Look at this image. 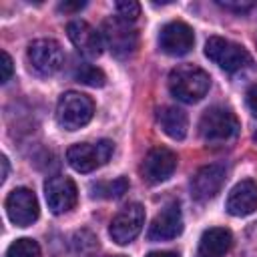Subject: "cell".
I'll use <instances>...</instances> for the list:
<instances>
[{
    "mask_svg": "<svg viewBox=\"0 0 257 257\" xmlns=\"http://www.w3.org/2000/svg\"><path fill=\"white\" fill-rule=\"evenodd\" d=\"M112 257H122V255H112Z\"/></svg>",
    "mask_w": 257,
    "mask_h": 257,
    "instance_id": "cell-30",
    "label": "cell"
},
{
    "mask_svg": "<svg viewBox=\"0 0 257 257\" xmlns=\"http://www.w3.org/2000/svg\"><path fill=\"white\" fill-rule=\"evenodd\" d=\"M66 34L70 38V42L74 44V48L86 56V58H94L102 52V34L90 26L86 20H72L66 26Z\"/></svg>",
    "mask_w": 257,
    "mask_h": 257,
    "instance_id": "cell-14",
    "label": "cell"
},
{
    "mask_svg": "<svg viewBox=\"0 0 257 257\" xmlns=\"http://www.w3.org/2000/svg\"><path fill=\"white\" fill-rule=\"evenodd\" d=\"M145 225V209L139 203H131L122 207L110 221V237L118 245H128L137 239V235L143 231Z\"/></svg>",
    "mask_w": 257,
    "mask_h": 257,
    "instance_id": "cell-8",
    "label": "cell"
},
{
    "mask_svg": "<svg viewBox=\"0 0 257 257\" xmlns=\"http://www.w3.org/2000/svg\"><path fill=\"white\" fill-rule=\"evenodd\" d=\"M211 86L209 74L195 64H181L169 74V90L181 102H197L201 100Z\"/></svg>",
    "mask_w": 257,
    "mask_h": 257,
    "instance_id": "cell-1",
    "label": "cell"
},
{
    "mask_svg": "<svg viewBox=\"0 0 257 257\" xmlns=\"http://www.w3.org/2000/svg\"><path fill=\"white\" fill-rule=\"evenodd\" d=\"M114 153V143L108 139L96 143H76L66 151L68 165L78 173H90L110 161Z\"/></svg>",
    "mask_w": 257,
    "mask_h": 257,
    "instance_id": "cell-4",
    "label": "cell"
},
{
    "mask_svg": "<svg viewBox=\"0 0 257 257\" xmlns=\"http://www.w3.org/2000/svg\"><path fill=\"white\" fill-rule=\"evenodd\" d=\"M225 179H227V167L223 163L205 165L191 179V195L201 203L209 201L221 191Z\"/></svg>",
    "mask_w": 257,
    "mask_h": 257,
    "instance_id": "cell-12",
    "label": "cell"
},
{
    "mask_svg": "<svg viewBox=\"0 0 257 257\" xmlns=\"http://www.w3.org/2000/svg\"><path fill=\"white\" fill-rule=\"evenodd\" d=\"M0 165H2L0 181H6V177H8V159H6V157H2V159H0Z\"/></svg>",
    "mask_w": 257,
    "mask_h": 257,
    "instance_id": "cell-29",
    "label": "cell"
},
{
    "mask_svg": "<svg viewBox=\"0 0 257 257\" xmlns=\"http://www.w3.org/2000/svg\"><path fill=\"white\" fill-rule=\"evenodd\" d=\"M74 78H76L78 82H82V84H88V86H102L104 80H106L104 72H102L100 68L88 64V62H82V64L76 66Z\"/></svg>",
    "mask_w": 257,
    "mask_h": 257,
    "instance_id": "cell-21",
    "label": "cell"
},
{
    "mask_svg": "<svg viewBox=\"0 0 257 257\" xmlns=\"http://www.w3.org/2000/svg\"><path fill=\"white\" fill-rule=\"evenodd\" d=\"M6 257H40V247L34 239L22 237V239H16L8 247Z\"/></svg>",
    "mask_w": 257,
    "mask_h": 257,
    "instance_id": "cell-22",
    "label": "cell"
},
{
    "mask_svg": "<svg viewBox=\"0 0 257 257\" xmlns=\"http://www.w3.org/2000/svg\"><path fill=\"white\" fill-rule=\"evenodd\" d=\"M0 68H2L0 82H8L10 76H12V58H10L8 52H2V64H0Z\"/></svg>",
    "mask_w": 257,
    "mask_h": 257,
    "instance_id": "cell-25",
    "label": "cell"
},
{
    "mask_svg": "<svg viewBox=\"0 0 257 257\" xmlns=\"http://www.w3.org/2000/svg\"><path fill=\"white\" fill-rule=\"evenodd\" d=\"M219 6H223L225 10H233V12H247L255 6V2H247V0H217Z\"/></svg>",
    "mask_w": 257,
    "mask_h": 257,
    "instance_id": "cell-24",
    "label": "cell"
},
{
    "mask_svg": "<svg viewBox=\"0 0 257 257\" xmlns=\"http://www.w3.org/2000/svg\"><path fill=\"white\" fill-rule=\"evenodd\" d=\"M233 245V235L225 227H211L207 229L197 247V257H223Z\"/></svg>",
    "mask_w": 257,
    "mask_h": 257,
    "instance_id": "cell-17",
    "label": "cell"
},
{
    "mask_svg": "<svg viewBox=\"0 0 257 257\" xmlns=\"http://www.w3.org/2000/svg\"><path fill=\"white\" fill-rule=\"evenodd\" d=\"M257 209V183L245 179L237 183L227 197V211L233 217H247Z\"/></svg>",
    "mask_w": 257,
    "mask_h": 257,
    "instance_id": "cell-16",
    "label": "cell"
},
{
    "mask_svg": "<svg viewBox=\"0 0 257 257\" xmlns=\"http://www.w3.org/2000/svg\"><path fill=\"white\" fill-rule=\"evenodd\" d=\"M181 231H183L181 207L177 203H171L155 215L153 223L149 225L147 237L151 241H169V239H175L177 235H181Z\"/></svg>",
    "mask_w": 257,
    "mask_h": 257,
    "instance_id": "cell-15",
    "label": "cell"
},
{
    "mask_svg": "<svg viewBox=\"0 0 257 257\" xmlns=\"http://www.w3.org/2000/svg\"><path fill=\"white\" fill-rule=\"evenodd\" d=\"M70 245H72V251L80 257H88L92 255L96 249H98V239L88 231V229H80L72 235L70 239Z\"/></svg>",
    "mask_w": 257,
    "mask_h": 257,
    "instance_id": "cell-20",
    "label": "cell"
},
{
    "mask_svg": "<svg viewBox=\"0 0 257 257\" xmlns=\"http://www.w3.org/2000/svg\"><path fill=\"white\" fill-rule=\"evenodd\" d=\"M100 34H102V42L118 58L133 54L137 44H139V34L133 28V24L120 20L118 16H110L108 20H104Z\"/></svg>",
    "mask_w": 257,
    "mask_h": 257,
    "instance_id": "cell-6",
    "label": "cell"
},
{
    "mask_svg": "<svg viewBox=\"0 0 257 257\" xmlns=\"http://www.w3.org/2000/svg\"><path fill=\"white\" fill-rule=\"evenodd\" d=\"M8 219L16 227H28L38 219V201L36 195L26 187H16L6 197Z\"/></svg>",
    "mask_w": 257,
    "mask_h": 257,
    "instance_id": "cell-10",
    "label": "cell"
},
{
    "mask_svg": "<svg viewBox=\"0 0 257 257\" xmlns=\"http://www.w3.org/2000/svg\"><path fill=\"white\" fill-rule=\"evenodd\" d=\"M193 44H195L193 28L181 20L165 24L159 32V46L165 54L183 56L193 48Z\"/></svg>",
    "mask_w": 257,
    "mask_h": 257,
    "instance_id": "cell-13",
    "label": "cell"
},
{
    "mask_svg": "<svg viewBox=\"0 0 257 257\" xmlns=\"http://www.w3.org/2000/svg\"><path fill=\"white\" fill-rule=\"evenodd\" d=\"M84 6H86V2H62V4H58V8L62 12H78Z\"/></svg>",
    "mask_w": 257,
    "mask_h": 257,
    "instance_id": "cell-27",
    "label": "cell"
},
{
    "mask_svg": "<svg viewBox=\"0 0 257 257\" xmlns=\"http://www.w3.org/2000/svg\"><path fill=\"white\" fill-rule=\"evenodd\" d=\"M147 257H179V253H173V251H153Z\"/></svg>",
    "mask_w": 257,
    "mask_h": 257,
    "instance_id": "cell-28",
    "label": "cell"
},
{
    "mask_svg": "<svg viewBox=\"0 0 257 257\" xmlns=\"http://www.w3.org/2000/svg\"><path fill=\"white\" fill-rule=\"evenodd\" d=\"M239 133V120L235 112L225 106H211L199 120V135L205 143H227Z\"/></svg>",
    "mask_w": 257,
    "mask_h": 257,
    "instance_id": "cell-2",
    "label": "cell"
},
{
    "mask_svg": "<svg viewBox=\"0 0 257 257\" xmlns=\"http://www.w3.org/2000/svg\"><path fill=\"white\" fill-rule=\"evenodd\" d=\"M90 191H92V197H98V199H118L128 191V179L118 177L114 181H100L92 185Z\"/></svg>",
    "mask_w": 257,
    "mask_h": 257,
    "instance_id": "cell-19",
    "label": "cell"
},
{
    "mask_svg": "<svg viewBox=\"0 0 257 257\" xmlns=\"http://www.w3.org/2000/svg\"><path fill=\"white\" fill-rule=\"evenodd\" d=\"M205 56L225 72H237L251 64V54L241 44L221 36H211L205 42Z\"/></svg>",
    "mask_w": 257,
    "mask_h": 257,
    "instance_id": "cell-5",
    "label": "cell"
},
{
    "mask_svg": "<svg viewBox=\"0 0 257 257\" xmlns=\"http://www.w3.org/2000/svg\"><path fill=\"white\" fill-rule=\"evenodd\" d=\"M157 122L163 128V133L175 141H183L187 137L189 118L187 114L177 106H163L157 112Z\"/></svg>",
    "mask_w": 257,
    "mask_h": 257,
    "instance_id": "cell-18",
    "label": "cell"
},
{
    "mask_svg": "<svg viewBox=\"0 0 257 257\" xmlns=\"http://www.w3.org/2000/svg\"><path fill=\"white\" fill-rule=\"evenodd\" d=\"M44 197H46L48 209L54 215H62L76 205L78 191L72 179L64 175H54V177H48L44 183Z\"/></svg>",
    "mask_w": 257,
    "mask_h": 257,
    "instance_id": "cell-9",
    "label": "cell"
},
{
    "mask_svg": "<svg viewBox=\"0 0 257 257\" xmlns=\"http://www.w3.org/2000/svg\"><path fill=\"white\" fill-rule=\"evenodd\" d=\"M26 56L34 72L40 76H52L62 68V62H64V52L60 44L52 38H38L30 42Z\"/></svg>",
    "mask_w": 257,
    "mask_h": 257,
    "instance_id": "cell-7",
    "label": "cell"
},
{
    "mask_svg": "<svg viewBox=\"0 0 257 257\" xmlns=\"http://www.w3.org/2000/svg\"><path fill=\"white\" fill-rule=\"evenodd\" d=\"M114 10H116V16L120 20L133 24L139 18V14H141V4L135 2V0H120V2L114 4Z\"/></svg>",
    "mask_w": 257,
    "mask_h": 257,
    "instance_id": "cell-23",
    "label": "cell"
},
{
    "mask_svg": "<svg viewBox=\"0 0 257 257\" xmlns=\"http://www.w3.org/2000/svg\"><path fill=\"white\" fill-rule=\"evenodd\" d=\"M177 155L167 149V147H155L147 153L143 165H141V175L147 183L151 185H157V183H163L167 181L175 169H177Z\"/></svg>",
    "mask_w": 257,
    "mask_h": 257,
    "instance_id": "cell-11",
    "label": "cell"
},
{
    "mask_svg": "<svg viewBox=\"0 0 257 257\" xmlns=\"http://www.w3.org/2000/svg\"><path fill=\"white\" fill-rule=\"evenodd\" d=\"M94 114V104L92 100L76 90H68L58 98L56 104V120L62 128L66 131H76L84 124L90 122Z\"/></svg>",
    "mask_w": 257,
    "mask_h": 257,
    "instance_id": "cell-3",
    "label": "cell"
},
{
    "mask_svg": "<svg viewBox=\"0 0 257 257\" xmlns=\"http://www.w3.org/2000/svg\"><path fill=\"white\" fill-rule=\"evenodd\" d=\"M247 106L251 108V112L257 116V84H253L247 90Z\"/></svg>",
    "mask_w": 257,
    "mask_h": 257,
    "instance_id": "cell-26",
    "label": "cell"
}]
</instances>
